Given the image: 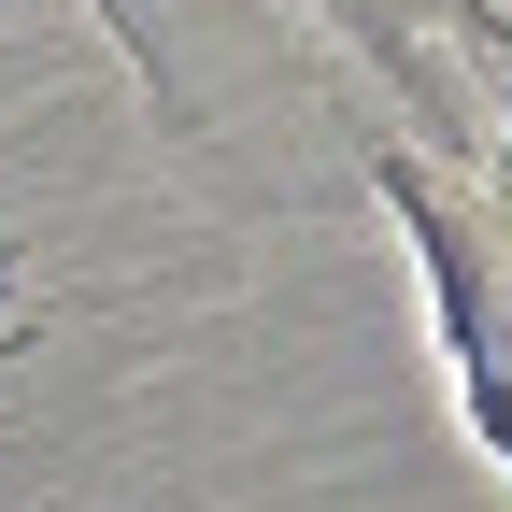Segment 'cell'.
I'll return each mask as SVG.
<instances>
[{
	"label": "cell",
	"instance_id": "1",
	"mask_svg": "<svg viewBox=\"0 0 512 512\" xmlns=\"http://www.w3.org/2000/svg\"><path fill=\"white\" fill-rule=\"evenodd\" d=\"M370 86H399L427 171H512V15L498 0H313Z\"/></svg>",
	"mask_w": 512,
	"mask_h": 512
},
{
	"label": "cell",
	"instance_id": "3",
	"mask_svg": "<svg viewBox=\"0 0 512 512\" xmlns=\"http://www.w3.org/2000/svg\"><path fill=\"white\" fill-rule=\"evenodd\" d=\"M15 271H29V256L0 242V299H15ZM29 342H43V313H0V356H29Z\"/></svg>",
	"mask_w": 512,
	"mask_h": 512
},
{
	"label": "cell",
	"instance_id": "2",
	"mask_svg": "<svg viewBox=\"0 0 512 512\" xmlns=\"http://www.w3.org/2000/svg\"><path fill=\"white\" fill-rule=\"evenodd\" d=\"M370 185H384V200H399V228H413V271H427V328H441V370H456V413H470L484 456L512 470V256L470 228L456 171L384 157Z\"/></svg>",
	"mask_w": 512,
	"mask_h": 512
}]
</instances>
